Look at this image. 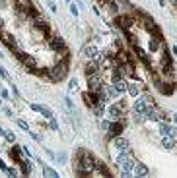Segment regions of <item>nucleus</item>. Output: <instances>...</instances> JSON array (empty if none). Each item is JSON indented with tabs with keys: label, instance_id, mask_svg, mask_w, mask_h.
<instances>
[{
	"label": "nucleus",
	"instance_id": "1",
	"mask_svg": "<svg viewBox=\"0 0 177 178\" xmlns=\"http://www.w3.org/2000/svg\"><path fill=\"white\" fill-rule=\"evenodd\" d=\"M105 112H107V116H109V120H123L127 116V112H129V109H127V103L121 99V101H117V103H111Z\"/></svg>",
	"mask_w": 177,
	"mask_h": 178
},
{
	"label": "nucleus",
	"instance_id": "2",
	"mask_svg": "<svg viewBox=\"0 0 177 178\" xmlns=\"http://www.w3.org/2000/svg\"><path fill=\"white\" fill-rule=\"evenodd\" d=\"M115 163H117L119 171H130L133 172L136 161H134L133 153H117V155H115Z\"/></svg>",
	"mask_w": 177,
	"mask_h": 178
},
{
	"label": "nucleus",
	"instance_id": "3",
	"mask_svg": "<svg viewBox=\"0 0 177 178\" xmlns=\"http://www.w3.org/2000/svg\"><path fill=\"white\" fill-rule=\"evenodd\" d=\"M109 142H111V151H113V155H117V153H133L129 139L121 138V136H117V138L109 139Z\"/></svg>",
	"mask_w": 177,
	"mask_h": 178
},
{
	"label": "nucleus",
	"instance_id": "4",
	"mask_svg": "<svg viewBox=\"0 0 177 178\" xmlns=\"http://www.w3.org/2000/svg\"><path fill=\"white\" fill-rule=\"evenodd\" d=\"M103 87V76L101 72H96V74H90L88 76V91H101Z\"/></svg>",
	"mask_w": 177,
	"mask_h": 178
},
{
	"label": "nucleus",
	"instance_id": "5",
	"mask_svg": "<svg viewBox=\"0 0 177 178\" xmlns=\"http://www.w3.org/2000/svg\"><path fill=\"white\" fill-rule=\"evenodd\" d=\"M123 130H125V118L123 120H113V122H111V128L105 132V134H107L109 139H113V138H117V136H121Z\"/></svg>",
	"mask_w": 177,
	"mask_h": 178
},
{
	"label": "nucleus",
	"instance_id": "6",
	"mask_svg": "<svg viewBox=\"0 0 177 178\" xmlns=\"http://www.w3.org/2000/svg\"><path fill=\"white\" fill-rule=\"evenodd\" d=\"M142 91H144L142 81H138L136 77H130V80H129V85H127V93H129L130 97H138Z\"/></svg>",
	"mask_w": 177,
	"mask_h": 178
},
{
	"label": "nucleus",
	"instance_id": "7",
	"mask_svg": "<svg viewBox=\"0 0 177 178\" xmlns=\"http://www.w3.org/2000/svg\"><path fill=\"white\" fill-rule=\"evenodd\" d=\"M111 83L115 85V89L119 91L121 97H123V95H127V85H129V80H127V77H115Z\"/></svg>",
	"mask_w": 177,
	"mask_h": 178
},
{
	"label": "nucleus",
	"instance_id": "8",
	"mask_svg": "<svg viewBox=\"0 0 177 178\" xmlns=\"http://www.w3.org/2000/svg\"><path fill=\"white\" fill-rule=\"evenodd\" d=\"M133 174L134 176H140V178L150 176V168H148L144 163H140V161H136V163H134V168H133Z\"/></svg>",
	"mask_w": 177,
	"mask_h": 178
},
{
	"label": "nucleus",
	"instance_id": "9",
	"mask_svg": "<svg viewBox=\"0 0 177 178\" xmlns=\"http://www.w3.org/2000/svg\"><path fill=\"white\" fill-rule=\"evenodd\" d=\"M162 147L163 149H167V151H173L175 145H177V139L175 138H171V136H162Z\"/></svg>",
	"mask_w": 177,
	"mask_h": 178
},
{
	"label": "nucleus",
	"instance_id": "10",
	"mask_svg": "<svg viewBox=\"0 0 177 178\" xmlns=\"http://www.w3.org/2000/svg\"><path fill=\"white\" fill-rule=\"evenodd\" d=\"M146 109H148V105H146V101L138 95V97H134V103H133V110L134 112H146Z\"/></svg>",
	"mask_w": 177,
	"mask_h": 178
},
{
	"label": "nucleus",
	"instance_id": "11",
	"mask_svg": "<svg viewBox=\"0 0 177 178\" xmlns=\"http://www.w3.org/2000/svg\"><path fill=\"white\" fill-rule=\"evenodd\" d=\"M20 172H22V174L23 176H27V174H29V172H31V165L29 163H27V161H20Z\"/></svg>",
	"mask_w": 177,
	"mask_h": 178
},
{
	"label": "nucleus",
	"instance_id": "12",
	"mask_svg": "<svg viewBox=\"0 0 177 178\" xmlns=\"http://www.w3.org/2000/svg\"><path fill=\"white\" fill-rule=\"evenodd\" d=\"M133 122L134 124H144L146 122V114L144 112H134L133 110Z\"/></svg>",
	"mask_w": 177,
	"mask_h": 178
},
{
	"label": "nucleus",
	"instance_id": "13",
	"mask_svg": "<svg viewBox=\"0 0 177 178\" xmlns=\"http://www.w3.org/2000/svg\"><path fill=\"white\" fill-rule=\"evenodd\" d=\"M43 172H45L47 176H51V178H56V176H59V172L53 171V168H51V167H47V165H43Z\"/></svg>",
	"mask_w": 177,
	"mask_h": 178
},
{
	"label": "nucleus",
	"instance_id": "14",
	"mask_svg": "<svg viewBox=\"0 0 177 178\" xmlns=\"http://www.w3.org/2000/svg\"><path fill=\"white\" fill-rule=\"evenodd\" d=\"M41 114H43L45 118H49V120H51L53 116H55V114H53V110L49 109V107H43V105H41Z\"/></svg>",
	"mask_w": 177,
	"mask_h": 178
},
{
	"label": "nucleus",
	"instance_id": "15",
	"mask_svg": "<svg viewBox=\"0 0 177 178\" xmlns=\"http://www.w3.org/2000/svg\"><path fill=\"white\" fill-rule=\"evenodd\" d=\"M4 138H6V142H10V143L16 142V136L12 134V132H4Z\"/></svg>",
	"mask_w": 177,
	"mask_h": 178
},
{
	"label": "nucleus",
	"instance_id": "16",
	"mask_svg": "<svg viewBox=\"0 0 177 178\" xmlns=\"http://www.w3.org/2000/svg\"><path fill=\"white\" fill-rule=\"evenodd\" d=\"M111 122H113V120H101V130L107 132V130L111 128Z\"/></svg>",
	"mask_w": 177,
	"mask_h": 178
},
{
	"label": "nucleus",
	"instance_id": "17",
	"mask_svg": "<svg viewBox=\"0 0 177 178\" xmlns=\"http://www.w3.org/2000/svg\"><path fill=\"white\" fill-rule=\"evenodd\" d=\"M16 122H18V126H20V128H23L26 132H29V124H27L26 120H16Z\"/></svg>",
	"mask_w": 177,
	"mask_h": 178
},
{
	"label": "nucleus",
	"instance_id": "18",
	"mask_svg": "<svg viewBox=\"0 0 177 178\" xmlns=\"http://www.w3.org/2000/svg\"><path fill=\"white\" fill-rule=\"evenodd\" d=\"M49 126H51V130H59V122H56V120H55V116H53L51 120H49Z\"/></svg>",
	"mask_w": 177,
	"mask_h": 178
},
{
	"label": "nucleus",
	"instance_id": "19",
	"mask_svg": "<svg viewBox=\"0 0 177 178\" xmlns=\"http://www.w3.org/2000/svg\"><path fill=\"white\" fill-rule=\"evenodd\" d=\"M0 77H2V80H6V81H10V83H12V80H10V76H8V72H4V68H2V66H0Z\"/></svg>",
	"mask_w": 177,
	"mask_h": 178
},
{
	"label": "nucleus",
	"instance_id": "20",
	"mask_svg": "<svg viewBox=\"0 0 177 178\" xmlns=\"http://www.w3.org/2000/svg\"><path fill=\"white\" fill-rule=\"evenodd\" d=\"M8 174H10V176H18L20 174V171H18V168H16V167H10V168H8Z\"/></svg>",
	"mask_w": 177,
	"mask_h": 178
},
{
	"label": "nucleus",
	"instance_id": "21",
	"mask_svg": "<svg viewBox=\"0 0 177 178\" xmlns=\"http://www.w3.org/2000/svg\"><path fill=\"white\" fill-rule=\"evenodd\" d=\"M56 159H59V163H66V153H59Z\"/></svg>",
	"mask_w": 177,
	"mask_h": 178
},
{
	"label": "nucleus",
	"instance_id": "22",
	"mask_svg": "<svg viewBox=\"0 0 177 178\" xmlns=\"http://www.w3.org/2000/svg\"><path fill=\"white\" fill-rule=\"evenodd\" d=\"M64 103H66V107H68L70 110H74V103H72V101H70L68 97H64Z\"/></svg>",
	"mask_w": 177,
	"mask_h": 178
},
{
	"label": "nucleus",
	"instance_id": "23",
	"mask_svg": "<svg viewBox=\"0 0 177 178\" xmlns=\"http://www.w3.org/2000/svg\"><path fill=\"white\" fill-rule=\"evenodd\" d=\"M0 97L2 99H10V93H8L6 89H0Z\"/></svg>",
	"mask_w": 177,
	"mask_h": 178
},
{
	"label": "nucleus",
	"instance_id": "24",
	"mask_svg": "<svg viewBox=\"0 0 177 178\" xmlns=\"http://www.w3.org/2000/svg\"><path fill=\"white\" fill-rule=\"evenodd\" d=\"M31 110H35V112H41V105H35V103H33V105H31Z\"/></svg>",
	"mask_w": 177,
	"mask_h": 178
},
{
	"label": "nucleus",
	"instance_id": "25",
	"mask_svg": "<svg viewBox=\"0 0 177 178\" xmlns=\"http://www.w3.org/2000/svg\"><path fill=\"white\" fill-rule=\"evenodd\" d=\"M70 12H72V14H74V16H78V8H76V6H74V4H70Z\"/></svg>",
	"mask_w": 177,
	"mask_h": 178
},
{
	"label": "nucleus",
	"instance_id": "26",
	"mask_svg": "<svg viewBox=\"0 0 177 178\" xmlns=\"http://www.w3.org/2000/svg\"><path fill=\"white\" fill-rule=\"evenodd\" d=\"M0 168H2V171H4V172H6V171H8V167H6V165H4V163H2V159H0Z\"/></svg>",
	"mask_w": 177,
	"mask_h": 178
},
{
	"label": "nucleus",
	"instance_id": "27",
	"mask_svg": "<svg viewBox=\"0 0 177 178\" xmlns=\"http://www.w3.org/2000/svg\"><path fill=\"white\" fill-rule=\"evenodd\" d=\"M171 118H173V122L177 124V112H173V114H171Z\"/></svg>",
	"mask_w": 177,
	"mask_h": 178
},
{
	"label": "nucleus",
	"instance_id": "28",
	"mask_svg": "<svg viewBox=\"0 0 177 178\" xmlns=\"http://www.w3.org/2000/svg\"><path fill=\"white\" fill-rule=\"evenodd\" d=\"M0 89H2V87H0Z\"/></svg>",
	"mask_w": 177,
	"mask_h": 178
}]
</instances>
